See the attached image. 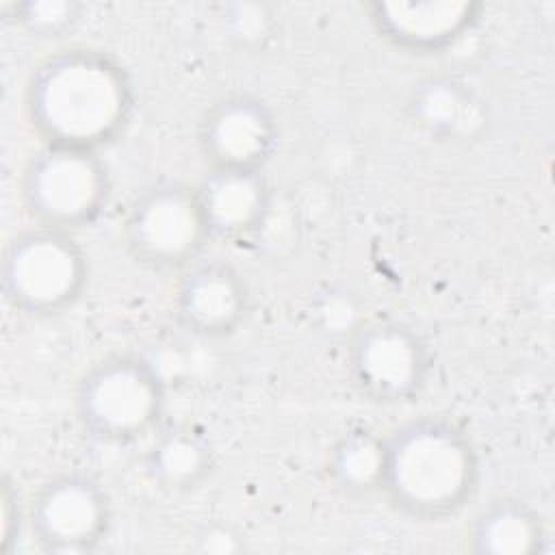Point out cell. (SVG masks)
<instances>
[{
    "mask_svg": "<svg viewBox=\"0 0 555 555\" xmlns=\"http://www.w3.org/2000/svg\"><path fill=\"white\" fill-rule=\"evenodd\" d=\"M0 486H2L0 488V518H2L0 553L11 555L20 544L24 529H28V509L26 505H22L17 486L9 475L2 477Z\"/></svg>",
    "mask_w": 555,
    "mask_h": 555,
    "instance_id": "18",
    "label": "cell"
},
{
    "mask_svg": "<svg viewBox=\"0 0 555 555\" xmlns=\"http://www.w3.org/2000/svg\"><path fill=\"white\" fill-rule=\"evenodd\" d=\"M197 193L212 238H249L271 215L273 193L264 171L206 169Z\"/></svg>",
    "mask_w": 555,
    "mask_h": 555,
    "instance_id": "12",
    "label": "cell"
},
{
    "mask_svg": "<svg viewBox=\"0 0 555 555\" xmlns=\"http://www.w3.org/2000/svg\"><path fill=\"white\" fill-rule=\"evenodd\" d=\"M548 542L544 516L518 496L492 499L473 518L466 546L475 555H533Z\"/></svg>",
    "mask_w": 555,
    "mask_h": 555,
    "instance_id": "13",
    "label": "cell"
},
{
    "mask_svg": "<svg viewBox=\"0 0 555 555\" xmlns=\"http://www.w3.org/2000/svg\"><path fill=\"white\" fill-rule=\"evenodd\" d=\"M165 412V379L152 360L134 351H113L91 362L74 388L76 421L102 444L150 440L163 427Z\"/></svg>",
    "mask_w": 555,
    "mask_h": 555,
    "instance_id": "3",
    "label": "cell"
},
{
    "mask_svg": "<svg viewBox=\"0 0 555 555\" xmlns=\"http://www.w3.org/2000/svg\"><path fill=\"white\" fill-rule=\"evenodd\" d=\"M278 147V117L254 93H228L197 121V152L206 169L267 171Z\"/></svg>",
    "mask_w": 555,
    "mask_h": 555,
    "instance_id": "9",
    "label": "cell"
},
{
    "mask_svg": "<svg viewBox=\"0 0 555 555\" xmlns=\"http://www.w3.org/2000/svg\"><path fill=\"white\" fill-rule=\"evenodd\" d=\"M327 479L349 499L382 494L384 479V434L358 425L340 434L325 460Z\"/></svg>",
    "mask_w": 555,
    "mask_h": 555,
    "instance_id": "16",
    "label": "cell"
},
{
    "mask_svg": "<svg viewBox=\"0 0 555 555\" xmlns=\"http://www.w3.org/2000/svg\"><path fill=\"white\" fill-rule=\"evenodd\" d=\"M89 278V254L72 232L30 223L2 247V295L22 317L65 314L82 299Z\"/></svg>",
    "mask_w": 555,
    "mask_h": 555,
    "instance_id": "4",
    "label": "cell"
},
{
    "mask_svg": "<svg viewBox=\"0 0 555 555\" xmlns=\"http://www.w3.org/2000/svg\"><path fill=\"white\" fill-rule=\"evenodd\" d=\"M4 17L15 28L35 39H61L72 33L85 15L78 0H24L4 7Z\"/></svg>",
    "mask_w": 555,
    "mask_h": 555,
    "instance_id": "17",
    "label": "cell"
},
{
    "mask_svg": "<svg viewBox=\"0 0 555 555\" xmlns=\"http://www.w3.org/2000/svg\"><path fill=\"white\" fill-rule=\"evenodd\" d=\"M479 481L481 455L460 423L425 414L384 434L382 496L397 514L442 522L475 499Z\"/></svg>",
    "mask_w": 555,
    "mask_h": 555,
    "instance_id": "2",
    "label": "cell"
},
{
    "mask_svg": "<svg viewBox=\"0 0 555 555\" xmlns=\"http://www.w3.org/2000/svg\"><path fill=\"white\" fill-rule=\"evenodd\" d=\"M408 108L416 126L442 139H466L486 121L483 102L475 91L449 76L418 82L410 93Z\"/></svg>",
    "mask_w": 555,
    "mask_h": 555,
    "instance_id": "15",
    "label": "cell"
},
{
    "mask_svg": "<svg viewBox=\"0 0 555 555\" xmlns=\"http://www.w3.org/2000/svg\"><path fill=\"white\" fill-rule=\"evenodd\" d=\"M24 111L41 143L102 152L130 128L137 89L113 52L67 46L33 67Z\"/></svg>",
    "mask_w": 555,
    "mask_h": 555,
    "instance_id": "1",
    "label": "cell"
},
{
    "mask_svg": "<svg viewBox=\"0 0 555 555\" xmlns=\"http://www.w3.org/2000/svg\"><path fill=\"white\" fill-rule=\"evenodd\" d=\"M26 509L33 544L48 555L95 553L113 527L108 490L85 470H63L48 477Z\"/></svg>",
    "mask_w": 555,
    "mask_h": 555,
    "instance_id": "7",
    "label": "cell"
},
{
    "mask_svg": "<svg viewBox=\"0 0 555 555\" xmlns=\"http://www.w3.org/2000/svg\"><path fill=\"white\" fill-rule=\"evenodd\" d=\"M431 366L427 340L401 321L364 323L351 334L347 347L351 386L377 405L414 401L425 390Z\"/></svg>",
    "mask_w": 555,
    "mask_h": 555,
    "instance_id": "8",
    "label": "cell"
},
{
    "mask_svg": "<svg viewBox=\"0 0 555 555\" xmlns=\"http://www.w3.org/2000/svg\"><path fill=\"white\" fill-rule=\"evenodd\" d=\"M178 323L204 340L234 336L251 312V288L245 275L223 258H199L186 267L176 286Z\"/></svg>",
    "mask_w": 555,
    "mask_h": 555,
    "instance_id": "10",
    "label": "cell"
},
{
    "mask_svg": "<svg viewBox=\"0 0 555 555\" xmlns=\"http://www.w3.org/2000/svg\"><path fill=\"white\" fill-rule=\"evenodd\" d=\"M111 197V167L93 150L41 143L20 178V202L30 223L72 234L98 223Z\"/></svg>",
    "mask_w": 555,
    "mask_h": 555,
    "instance_id": "5",
    "label": "cell"
},
{
    "mask_svg": "<svg viewBox=\"0 0 555 555\" xmlns=\"http://www.w3.org/2000/svg\"><path fill=\"white\" fill-rule=\"evenodd\" d=\"M373 30L392 48L431 56L453 48L481 20L483 4L466 0H399L369 2Z\"/></svg>",
    "mask_w": 555,
    "mask_h": 555,
    "instance_id": "11",
    "label": "cell"
},
{
    "mask_svg": "<svg viewBox=\"0 0 555 555\" xmlns=\"http://www.w3.org/2000/svg\"><path fill=\"white\" fill-rule=\"evenodd\" d=\"M121 238L130 258L156 273H182L204 258L212 241L197 184L160 180L128 204Z\"/></svg>",
    "mask_w": 555,
    "mask_h": 555,
    "instance_id": "6",
    "label": "cell"
},
{
    "mask_svg": "<svg viewBox=\"0 0 555 555\" xmlns=\"http://www.w3.org/2000/svg\"><path fill=\"white\" fill-rule=\"evenodd\" d=\"M217 457L210 440L191 425H163L143 455L147 479L167 492H191L215 470Z\"/></svg>",
    "mask_w": 555,
    "mask_h": 555,
    "instance_id": "14",
    "label": "cell"
}]
</instances>
